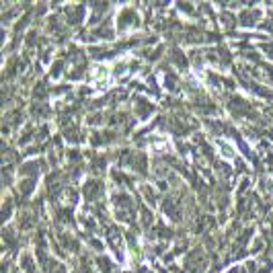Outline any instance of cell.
Listing matches in <instances>:
<instances>
[{"instance_id": "1", "label": "cell", "mask_w": 273, "mask_h": 273, "mask_svg": "<svg viewBox=\"0 0 273 273\" xmlns=\"http://www.w3.org/2000/svg\"><path fill=\"white\" fill-rule=\"evenodd\" d=\"M111 203H113V216L117 222H123V224H134L136 222V201L132 199V195L123 191V189H115L111 195Z\"/></svg>"}, {"instance_id": "2", "label": "cell", "mask_w": 273, "mask_h": 273, "mask_svg": "<svg viewBox=\"0 0 273 273\" xmlns=\"http://www.w3.org/2000/svg\"><path fill=\"white\" fill-rule=\"evenodd\" d=\"M80 195L87 201V206H97V203H103V197H105V183L101 179H89L84 181L82 185V191Z\"/></svg>"}, {"instance_id": "3", "label": "cell", "mask_w": 273, "mask_h": 273, "mask_svg": "<svg viewBox=\"0 0 273 273\" xmlns=\"http://www.w3.org/2000/svg\"><path fill=\"white\" fill-rule=\"evenodd\" d=\"M140 25H142L140 15L136 13V8H132V6L121 8L115 16V29H117V33H121V35H125V33L132 29H138Z\"/></svg>"}, {"instance_id": "4", "label": "cell", "mask_w": 273, "mask_h": 273, "mask_svg": "<svg viewBox=\"0 0 273 273\" xmlns=\"http://www.w3.org/2000/svg\"><path fill=\"white\" fill-rule=\"evenodd\" d=\"M208 267V259H206V253L203 249H193L187 253V257L183 261V271L185 273H203Z\"/></svg>"}, {"instance_id": "5", "label": "cell", "mask_w": 273, "mask_h": 273, "mask_svg": "<svg viewBox=\"0 0 273 273\" xmlns=\"http://www.w3.org/2000/svg\"><path fill=\"white\" fill-rule=\"evenodd\" d=\"M84 13H87V8L84 4H68L62 8V21L66 25H70V27H76V25H80L84 21Z\"/></svg>"}, {"instance_id": "6", "label": "cell", "mask_w": 273, "mask_h": 273, "mask_svg": "<svg viewBox=\"0 0 273 273\" xmlns=\"http://www.w3.org/2000/svg\"><path fill=\"white\" fill-rule=\"evenodd\" d=\"M107 244H109V249L115 253V257L121 261L123 259V234H121V230H119V226L107 228Z\"/></svg>"}, {"instance_id": "7", "label": "cell", "mask_w": 273, "mask_h": 273, "mask_svg": "<svg viewBox=\"0 0 273 273\" xmlns=\"http://www.w3.org/2000/svg\"><path fill=\"white\" fill-rule=\"evenodd\" d=\"M115 25H113V16H107V19L101 23V25H97L95 29H92L91 33H92V39H99V41H111L115 37Z\"/></svg>"}, {"instance_id": "8", "label": "cell", "mask_w": 273, "mask_h": 273, "mask_svg": "<svg viewBox=\"0 0 273 273\" xmlns=\"http://www.w3.org/2000/svg\"><path fill=\"white\" fill-rule=\"evenodd\" d=\"M156 113V105L150 103L144 97H136L134 99V115H138V119H148Z\"/></svg>"}, {"instance_id": "9", "label": "cell", "mask_w": 273, "mask_h": 273, "mask_svg": "<svg viewBox=\"0 0 273 273\" xmlns=\"http://www.w3.org/2000/svg\"><path fill=\"white\" fill-rule=\"evenodd\" d=\"M261 11L259 8H246V11H243L241 15H238V25L241 27H246V29H253L257 27V25L261 23Z\"/></svg>"}, {"instance_id": "10", "label": "cell", "mask_w": 273, "mask_h": 273, "mask_svg": "<svg viewBox=\"0 0 273 273\" xmlns=\"http://www.w3.org/2000/svg\"><path fill=\"white\" fill-rule=\"evenodd\" d=\"M163 72H165V78H163V87L168 91V92H181L183 84L179 82L181 78L177 76V72H173L168 68V64H163Z\"/></svg>"}, {"instance_id": "11", "label": "cell", "mask_w": 273, "mask_h": 273, "mask_svg": "<svg viewBox=\"0 0 273 273\" xmlns=\"http://www.w3.org/2000/svg\"><path fill=\"white\" fill-rule=\"evenodd\" d=\"M25 70V60L19 58V56H13L11 60L6 62V68H4V78H16L21 72Z\"/></svg>"}, {"instance_id": "12", "label": "cell", "mask_w": 273, "mask_h": 273, "mask_svg": "<svg viewBox=\"0 0 273 273\" xmlns=\"http://www.w3.org/2000/svg\"><path fill=\"white\" fill-rule=\"evenodd\" d=\"M60 246H64V251L68 253H78L80 251V243H78V238L72 236L70 232H64V230H60Z\"/></svg>"}, {"instance_id": "13", "label": "cell", "mask_w": 273, "mask_h": 273, "mask_svg": "<svg viewBox=\"0 0 273 273\" xmlns=\"http://www.w3.org/2000/svg\"><path fill=\"white\" fill-rule=\"evenodd\" d=\"M89 54H91V58H95V60H109V58L117 56L119 52L115 47H109V46H91Z\"/></svg>"}, {"instance_id": "14", "label": "cell", "mask_w": 273, "mask_h": 273, "mask_svg": "<svg viewBox=\"0 0 273 273\" xmlns=\"http://www.w3.org/2000/svg\"><path fill=\"white\" fill-rule=\"evenodd\" d=\"M111 179H113V185L117 187V189H132L134 187V177H130V175H125V173H121V170H111Z\"/></svg>"}, {"instance_id": "15", "label": "cell", "mask_w": 273, "mask_h": 273, "mask_svg": "<svg viewBox=\"0 0 273 273\" xmlns=\"http://www.w3.org/2000/svg\"><path fill=\"white\" fill-rule=\"evenodd\" d=\"M140 193H142V197L146 199V203H150V206H156V203H158V191L152 185L142 183L140 185Z\"/></svg>"}, {"instance_id": "16", "label": "cell", "mask_w": 273, "mask_h": 273, "mask_svg": "<svg viewBox=\"0 0 273 273\" xmlns=\"http://www.w3.org/2000/svg\"><path fill=\"white\" fill-rule=\"evenodd\" d=\"M170 64H173L175 68H179V70H187V58H185V54L181 52L179 47H173L170 49Z\"/></svg>"}, {"instance_id": "17", "label": "cell", "mask_w": 273, "mask_h": 273, "mask_svg": "<svg viewBox=\"0 0 273 273\" xmlns=\"http://www.w3.org/2000/svg\"><path fill=\"white\" fill-rule=\"evenodd\" d=\"M49 113H52V107H49V105L41 103V101H33V105H31V115L35 117V119H46Z\"/></svg>"}, {"instance_id": "18", "label": "cell", "mask_w": 273, "mask_h": 273, "mask_svg": "<svg viewBox=\"0 0 273 273\" xmlns=\"http://www.w3.org/2000/svg\"><path fill=\"white\" fill-rule=\"evenodd\" d=\"M21 271H23V273H39L35 261H33V255H31L29 251H25V253L21 255Z\"/></svg>"}, {"instance_id": "19", "label": "cell", "mask_w": 273, "mask_h": 273, "mask_svg": "<svg viewBox=\"0 0 273 273\" xmlns=\"http://www.w3.org/2000/svg\"><path fill=\"white\" fill-rule=\"evenodd\" d=\"M49 92H52L49 84L41 80V82H37L35 87H33V92H31V95H33V99H35V101H41V103H44V99L49 97Z\"/></svg>"}, {"instance_id": "20", "label": "cell", "mask_w": 273, "mask_h": 273, "mask_svg": "<svg viewBox=\"0 0 273 273\" xmlns=\"http://www.w3.org/2000/svg\"><path fill=\"white\" fill-rule=\"evenodd\" d=\"M216 144H218L220 156L224 158V160H230V158H234V146H232V144H230L228 140H222V138H218V140H216Z\"/></svg>"}, {"instance_id": "21", "label": "cell", "mask_w": 273, "mask_h": 273, "mask_svg": "<svg viewBox=\"0 0 273 273\" xmlns=\"http://www.w3.org/2000/svg\"><path fill=\"white\" fill-rule=\"evenodd\" d=\"M95 265H97L99 273H115V263H113V259H109V257H97Z\"/></svg>"}, {"instance_id": "22", "label": "cell", "mask_w": 273, "mask_h": 273, "mask_svg": "<svg viewBox=\"0 0 273 273\" xmlns=\"http://www.w3.org/2000/svg\"><path fill=\"white\" fill-rule=\"evenodd\" d=\"M140 222H142V228L146 230H152V224H154V214H152L150 208H142L140 210Z\"/></svg>"}, {"instance_id": "23", "label": "cell", "mask_w": 273, "mask_h": 273, "mask_svg": "<svg viewBox=\"0 0 273 273\" xmlns=\"http://www.w3.org/2000/svg\"><path fill=\"white\" fill-rule=\"evenodd\" d=\"M220 21H222V25H224V29L230 33V29H234V27H236L238 16H234L232 13H224V15H220Z\"/></svg>"}, {"instance_id": "24", "label": "cell", "mask_w": 273, "mask_h": 273, "mask_svg": "<svg viewBox=\"0 0 273 273\" xmlns=\"http://www.w3.org/2000/svg\"><path fill=\"white\" fill-rule=\"evenodd\" d=\"M64 68H66V66H64V60H56V62L52 64V68H49V78H54V80L60 78V76L64 74ZM64 76H66V74H64Z\"/></svg>"}, {"instance_id": "25", "label": "cell", "mask_w": 273, "mask_h": 273, "mask_svg": "<svg viewBox=\"0 0 273 273\" xmlns=\"http://www.w3.org/2000/svg\"><path fill=\"white\" fill-rule=\"evenodd\" d=\"M11 216H13V197H8V195H6L4 208H2V218H4V222L11 220Z\"/></svg>"}, {"instance_id": "26", "label": "cell", "mask_w": 273, "mask_h": 273, "mask_svg": "<svg viewBox=\"0 0 273 273\" xmlns=\"http://www.w3.org/2000/svg\"><path fill=\"white\" fill-rule=\"evenodd\" d=\"M261 249H263V238H257V241H255V243H253V246H251V251H253V253H259Z\"/></svg>"}, {"instance_id": "27", "label": "cell", "mask_w": 273, "mask_h": 273, "mask_svg": "<svg viewBox=\"0 0 273 273\" xmlns=\"http://www.w3.org/2000/svg\"><path fill=\"white\" fill-rule=\"evenodd\" d=\"M236 173H244V170H246V167H244V160H241V158H238L236 160Z\"/></svg>"}, {"instance_id": "28", "label": "cell", "mask_w": 273, "mask_h": 273, "mask_svg": "<svg viewBox=\"0 0 273 273\" xmlns=\"http://www.w3.org/2000/svg\"><path fill=\"white\" fill-rule=\"evenodd\" d=\"M228 273H243V269H241V267H232V269H230Z\"/></svg>"}, {"instance_id": "29", "label": "cell", "mask_w": 273, "mask_h": 273, "mask_svg": "<svg viewBox=\"0 0 273 273\" xmlns=\"http://www.w3.org/2000/svg\"><path fill=\"white\" fill-rule=\"evenodd\" d=\"M269 224H271V232H273V212H271V216H269Z\"/></svg>"}]
</instances>
